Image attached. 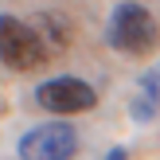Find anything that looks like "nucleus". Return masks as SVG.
Here are the masks:
<instances>
[{
    "instance_id": "nucleus-1",
    "label": "nucleus",
    "mask_w": 160,
    "mask_h": 160,
    "mask_svg": "<svg viewBox=\"0 0 160 160\" xmlns=\"http://www.w3.org/2000/svg\"><path fill=\"white\" fill-rule=\"evenodd\" d=\"M106 39L121 55H148L160 43V28L145 4H117L106 23Z\"/></svg>"
},
{
    "instance_id": "nucleus-2",
    "label": "nucleus",
    "mask_w": 160,
    "mask_h": 160,
    "mask_svg": "<svg viewBox=\"0 0 160 160\" xmlns=\"http://www.w3.org/2000/svg\"><path fill=\"white\" fill-rule=\"evenodd\" d=\"M47 47L35 35V28L16 16H0V62L8 70H39L47 62Z\"/></svg>"
},
{
    "instance_id": "nucleus-3",
    "label": "nucleus",
    "mask_w": 160,
    "mask_h": 160,
    "mask_svg": "<svg viewBox=\"0 0 160 160\" xmlns=\"http://www.w3.org/2000/svg\"><path fill=\"white\" fill-rule=\"evenodd\" d=\"M78 152V133L62 121L35 125L20 137V160H74Z\"/></svg>"
},
{
    "instance_id": "nucleus-4",
    "label": "nucleus",
    "mask_w": 160,
    "mask_h": 160,
    "mask_svg": "<svg viewBox=\"0 0 160 160\" xmlns=\"http://www.w3.org/2000/svg\"><path fill=\"white\" fill-rule=\"evenodd\" d=\"M39 106L51 109V113L59 117H70V113H86V109L98 106V94H94L90 82H82V78H51V82H43L35 90Z\"/></svg>"
},
{
    "instance_id": "nucleus-5",
    "label": "nucleus",
    "mask_w": 160,
    "mask_h": 160,
    "mask_svg": "<svg viewBox=\"0 0 160 160\" xmlns=\"http://www.w3.org/2000/svg\"><path fill=\"white\" fill-rule=\"evenodd\" d=\"M156 113H160V62L137 78V94H133V106H129V117L137 125L152 121Z\"/></svg>"
},
{
    "instance_id": "nucleus-6",
    "label": "nucleus",
    "mask_w": 160,
    "mask_h": 160,
    "mask_svg": "<svg viewBox=\"0 0 160 160\" xmlns=\"http://www.w3.org/2000/svg\"><path fill=\"white\" fill-rule=\"evenodd\" d=\"M35 35L43 39L47 51H62V47L70 43V23L62 20L59 12H43V16L35 20Z\"/></svg>"
},
{
    "instance_id": "nucleus-7",
    "label": "nucleus",
    "mask_w": 160,
    "mask_h": 160,
    "mask_svg": "<svg viewBox=\"0 0 160 160\" xmlns=\"http://www.w3.org/2000/svg\"><path fill=\"white\" fill-rule=\"evenodd\" d=\"M109 160H129V156H125V148H113V152H109Z\"/></svg>"
}]
</instances>
